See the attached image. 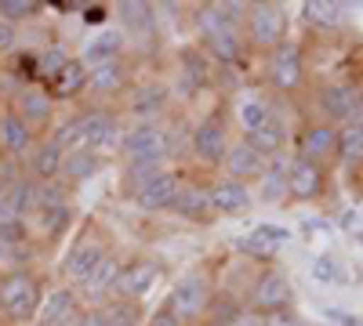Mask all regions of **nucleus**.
Returning a JSON list of instances; mask_svg holds the SVG:
<instances>
[{
  "label": "nucleus",
  "mask_w": 363,
  "mask_h": 326,
  "mask_svg": "<svg viewBox=\"0 0 363 326\" xmlns=\"http://www.w3.org/2000/svg\"><path fill=\"white\" fill-rule=\"evenodd\" d=\"M40 283L33 272L26 269H11L4 279H0V312H8L15 322H26L40 312Z\"/></svg>",
  "instance_id": "1"
},
{
  "label": "nucleus",
  "mask_w": 363,
  "mask_h": 326,
  "mask_svg": "<svg viewBox=\"0 0 363 326\" xmlns=\"http://www.w3.org/2000/svg\"><path fill=\"white\" fill-rule=\"evenodd\" d=\"M120 153L128 156V163H138V160H167L171 156V134L164 124H135L124 131L120 138Z\"/></svg>",
  "instance_id": "2"
},
{
  "label": "nucleus",
  "mask_w": 363,
  "mask_h": 326,
  "mask_svg": "<svg viewBox=\"0 0 363 326\" xmlns=\"http://www.w3.org/2000/svg\"><path fill=\"white\" fill-rule=\"evenodd\" d=\"M269 80L280 95H298L306 83V54L294 40H284L269 58Z\"/></svg>",
  "instance_id": "3"
},
{
  "label": "nucleus",
  "mask_w": 363,
  "mask_h": 326,
  "mask_svg": "<svg viewBox=\"0 0 363 326\" xmlns=\"http://www.w3.org/2000/svg\"><path fill=\"white\" fill-rule=\"evenodd\" d=\"M106 254H109L106 235H99V232H84L80 240L73 243V250L66 254V261H62V276H66V283L80 286V283H84V279L106 261Z\"/></svg>",
  "instance_id": "4"
},
{
  "label": "nucleus",
  "mask_w": 363,
  "mask_h": 326,
  "mask_svg": "<svg viewBox=\"0 0 363 326\" xmlns=\"http://www.w3.org/2000/svg\"><path fill=\"white\" fill-rule=\"evenodd\" d=\"M291 298H294V290H291V279L280 272V269H269L255 279L251 286V312L255 315H277V312H287L291 308Z\"/></svg>",
  "instance_id": "5"
},
{
  "label": "nucleus",
  "mask_w": 363,
  "mask_h": 326,
  "mask_svg": "<svg viewBox=\"0 0 363 326\" xmlns=\"http://www.w3.org/2000/svg\"><path fill=\"white\" fill-rule=\"evenodd\" d=\"M316 102H320L323 120L335 124V127L352 124V120H363V112H359V91H356V87H349V83H338V80L335 83H323Z\"/></svg>",
  "instance_id": "6"
},
{
  "label": "nucleus",
  "mask_w": 363,
  "mask_h": 326,
  "mask_svg": "<svg viewBox=\"0 0 363 326\" xmlns=\"http://www.w3.org/2000/svg\"><path fill=\"white\" fill-rule=\"evenodd\" d=\"M211 305H215V293H211V286H207L203 276L182 279V283L171 290V298H167V308H171L182 322H196Z\"/></svg>",
  "instance_id": "7"
},
{
  "label": "nucleus",
  "mask_w": 363,
  "mask_h": 326,
  "mask_svg": "<svg viewBox=\"0 0 363 326\" xmlns=\"http://www.w3.org/2000/svg\"><path fill=\"white\" fill-rule=\"evenodd\" d=\"M229 149H233L229 145V127L222 124V116H207V120L196 124V131H193V156L200 163L218 167V163H225Z\"/></svg>",
  "instance_id": "8"
},
{
  "label": "nucleus",
  "mask_w": 363,
  "mask_h": 326,
  "mask_svg": "<svg viewBox=\"0 0 363 326\" xmlns=\"http://www.w3.org/2000/svg\"><path fill=\"white\" fill-rule=\"evenodd\" d=\"M157 276H160V261L157 257H138V261L124 264L109 301H138V298H145V293L153 290Z\"/></svg>",
  "instance_id": "9"
},
{
  "label": "nucleus",
  "mask_w": 363,
  "mask_h": 326,
  "mask_svg": "<svg viewBox=\"0 0 363 326\" xmlns=\"http://www.w3.org/2000/svg\"><path fill=\"white\" fill-rule=\"evenodd\" d=\"M244 29H247V40L255 47L277 51L284 44V11L277 4H251Z\"/></svg>",
  "instance_id": "10"
},
{
  "label": "nucleus",
  "mask_w": 363,
  "mask_h": 326,
  "mask_svg": "<svg viewBox=\"0 0 363 326\" xmlns=\"http://www.w3.org/2000/svg\"><path fill=\"white\" fill-rule=\"evenodd\" d=\"M287 189H291V199L313 203V199H320L327 192V174H323L320 163L294 156L291 167H287Z\"/></svg>",
  "instance_id": "11"
},
{
  "label": "nucleus",
  "mask_w": 363,
  "mask_h": 326,
  "mask_svg": "<svg viewBox=\"0 0 363 326\" xmlns=\"http://www.w3.org/2000/svg\"><path fill=\"white\" fill-rule=\"evenodd\" d=\"M178 189H182V174L178 170H160L157 177H149V182L135 192V203L145 214H160V211H171L174 206Z\"/></svg>",
  "instance_id": "12"
},
{
  "label": "nucleus",
  "mask_w": 363,
  "mask_h": 326,
  "mask_svg": "<svg viewBox=\"0 0 363 326\" xmlns=\"http://www.w3.org/2000/svg\"><path fill=\"white\" fill-rule=\"evenodd\" d=\"M298 156L301 160H313L323 167V160H335L338 156V127L335 124H309L306 131L298 134Z\"/></svg>",
  "instance_id": "13"
},
{
  "label": "nucleus",
  "mask_w": 363,
  "mask_h": 326,
  "mask_svg": "<svg viewBox=\"0 0 363 326\" xmlns=\"http://www.w3.org/2000/svg\"><path fill=\"white\" fill-rule=\"evenodd\" d=\"M120 269H124V261H120L116 254H106V261L77 286V290H80V301H87V308L106 305V301L113 298V286H116V279H120Z\"/></svg>",
  "instance_id": "14"
},
{
  "label": "nucleus",
  "mask_w": 363,
  "mask_h": 326,
  "mask_svg": "<svg viewBox=\"0 0 363 326\" xmlns=\"http://www.w3.org/2000/svg\"><path fill=\"white\" fill-rule=\"evenodd\" d=\"M84 141H87V149H109V145H116L120 138V120H116V112L106 109V105H95V109H84Z\"/></svg>",
  "instance_id": "15"
},
{
  "label": "nucleus",
  "mask_w": 363,
  "mask_h": 326,
  "mask_svg": "<svg viewBox=\"0 0 363 326\" xmlns=\"http://www.w3.org/2000/svg\"><path fill=\"white\" fill-rule=\"evenodd\" d=\"M33 145H37V131L29 127L15 109L0 112V153L22 160V156H29V149H33Z\"/></svg>",
  "instance_id": "16"
},
{
  "label": "nucleus",
  "mask_w": 363,
  "mask_h": 326,
  "mask_svg": "<svg viewBox=\"0 0 363 326\" xmlns=\"http://www.w3.org/2000/svg\"><path fill=\"white\" fill-rule=\"evenodd\" d=\"M80 315H84L80 298L69 286L51 290L40 305V326H80Z\"/></svg>",
  "instance_id": "17"
},
{
  "label": "nucleus",
  "mask_w": 363,
  "mask_h": 326,
  "mask_svg": "<svg viewBox=\"0 0 363 326\" xmlns=\"http://www.w3.org/2000/svg\"><path fill=\"white\" fill-rule=\"evenodd\" d=\"M171 211H174L182 221H196V225H203V221L215 218L211 192H207L203 182H182V189H178V196H174V206H171Z\"/></svg>",
  "instance_id": "18"
},
{
  "label": "nucleus",
  "mask_w": 363,
  "mask_h": 326,
  "mask_svg": "<svg viewBox=\"0 0 363 326\" xmlns=\"http://www.w3.org/2000/svg\"><path fill=\"white\" fill-rule=\"evenodd\" d=\"M62 163H66V153L58 149L51 138L37 141L33 149L26 156V174L33 177V182H58L62 177Z\"/></svg>",
  "instance_id": "19"
},
{
  "label": "nucleus",
  "mask_w": 363,
  "mask_h": 326,
  "mask_svg": "<svg viewBox=\"0 0 363 326\" xmlns=\"http://www.w3.org/2000/svg\"><path fill=\"white\" fill-rule=\"evenodd\" d=\"M211 192V206H215V214H247V206H251V189L244 182H233V177H218V182H211L207 185Z\"/></svg>",
  "instance_id": "20"
},
{
  "label": "nucleus",
  "mask_w": 363,
  "mask_h": 326,
  "mask_svg": "<svg viewBox=\"0 0 363 326\" xmlns=\"http://www.w3.org/2000/svg\"><path fill=\"white\" fill-rule=\"evenodd\" d=\"M203 47H207V58L215 62L218 69L229 66V69H244V37L240 29H222L215 37H203Z\"/></svg>",
  "instance_id": "21"
},
{
  "label": "nucleus",
  "mask_w": 363,
  "mask_h": 326,
  "mask_svg": "<svg viewBox=\"0 0 363 326\" xmlns=\"http://www.w3.org/2000/svg\"><path fill=\"white\" fill-rule=\"evenodd\" d=\"M128 66L120 62V58H113V62H102L87 73V91L95 98H116L120 91L128 87Z\"/></svg>",
  "instance_id": "22"
},
{
  "label": "nucleus",
  "mask_w": 363,
  "mask_h": 326,
  "mask_svg": "<svg viewBox=\"0 0 363 326\" xmlns=\"http://www.w3.org/2000/svg\"><path fill=\"white\" fill-rule=\"evenodd\" d=\"M225 170H229L233 182H255V177H262L269 170V160L258 149H251L247 141H240V145H233L229 156H225Z\"/></svg>",
  "instance_id": "23"
},
{
  "label": "nucleus",
  "mask_w": 363,
  "mask_h": 326,
  "mask_svg": "<svg viewBox=\"0 0 363 326\" xmlns=\"http://www.w3.org/2000/svg\"><path fill=\"white\" fill-rule=\"evenodd\" d=\"M51 102H55V98L48 95V87H26V91H18L15 112L37 131V127H48V124H51Z\"/></svg>",
  "instance_id": "24"
},
{
  "label": "nucleus",
  "mask_w": 363,
  "mask_h": 326,
  "mask_svg": "<svg viewBox=\"0 0 363 326\" xmlns=\"http://www.w3.org/2000/svg\"><path fill=\"white\" fill-rule=\"evenodd\" d=\"M120 51H124V33L120 29H102V33H95L87 40L84 54H80V62L87 69H95L102 62H113V58H120Z\"/></svg>",
  "instance_id": "25"
},
{
  "label": "nucleus",
  "mask_w": 363,
  "mask_h": 326,
  "mask_svg": "<svg viewBox=\"0 0 363 326\" xmlns=\"http://www.w3.org/2000/svg\"><path fill=\"white\" fill-rule=\"evenodd\" d=\"M269 120H272V105L265 98L240 95V102H236V124H240V131H244V138H251L255 131H262Z\"/></svg>",
  "instance_id": "26"
},
{
  "label": "nucleus",
  "mask_w": 363,
  "mask_h": 326,
  "mask_svg": "<svg viewBox=\"0 0 363 326\" xmlns=\"http://www.w3.org/2000/svg\"><path fill=\"white\" fill-rule=\"evenodd\" d=\"M182 73H186L189 95H193V91H203V87H211V80H215V62H211L207 54L186 47V51H182Z\"/></svg>",
  "instance_id": "27"
},
{
  "label": "nucleus",
  "mask_w": 363,
  "mask_h": 326,
  "mask_svg": "<svg viewBox=\"0 0 363 326\" xmlns=\"http://www.w3.org/2000/svg\"><path fill=\"white\" fill-rule=\"evenodd\" d=\"M164 105H167V91H164L160 83H142V87H135V91H131V112L142 116V124L153 120V116H160Z\"/></svg>",
  "instance_id": "28"
},
{
  "label": "nucleus",
  "mask_w": 363,
  "mask_h": 326,
  "mask_svg": "<svg viewBox=\"0 0 363 326\" xmlns=\"http://www.w3.org/2000/svg\"><path fill=\"white\" fill-rule=\"evenodd\" d=\"M4 196H8V214L11 218H22L26 221V214H37V182L29 174H22Z\"/></svg>",
  "instance_id": "29"
},
{
  "label": "nucleus",
  "mask_w": 363,
  "mask_h": 326,
  "mask_svg": "<svg viewBox=\"0 0 363 326\" xmlns=\"http://www.w3.org/2000/svg\"><path fill=\"white\" fill-rule=\"evenodd\" d=\"M87 66L80 62V58H73V62L66 66V73L58 76L55 83H48V95L51 98H77L80 91H87Z\"/></svg>",
  "instance_id": "30"
},
{
  "label": "nucleus",
  "mask_w": 363,
  "mask_h": 326,
  "mask_svg": "<svg viewBox=\"0 0 363 326\" xmlns=\"http://www.w3.org/2000/svg\"><path fill=\"white\" fill-rule=\"evenodd\" d=\"M120 18L131 29V37H153L157 33V15L153 4H142V0H131V4H120Z\"/></svg>",
  "instance_id": "31"
},
{
  "label": "nucleus",
  "mask_w": 363,
  "mask_h": 326,
  "mask_svg": "<svg viewBox=\"0 0 363 326\" xmlns=\"http://www.w3.org/2000/svg\"><path fill=\"white\" fill-rule=\"evenodd\" d=\"M338 160L345 167L363 163V120H352V124L338 127Z\"/></svg>",
  "instance_id": "32"
},
{
  "label": "nucleus",
  "mask_w": 363,
  "mask_h": 326,
  "mask_svg": "<svg viewBox=\"0 0 363 326\" xmlns=\"http://www.w3.org/2000/svg\"><path fill=\"white\" fill-rule=\"evenodd\" d=\"M244 141L269 160V156H277V153L284 149V145H287V127H284V120H277V116H272V120H269L262 131H255V134H251V138H244Z\"/></svg>",
  "instance_id": "33"
},
{
  "label": "nucleus",
  "mask_w": 363,
  "mask_h": 326,
  "mask_svg": "<svg viewBox=\"0 0 363 326\" xmlns=\"http://www.w3.org/2000/svg\"><path fill=\"white\" fill-rule=\"evenodd\" d=\"M51 141H55L66 156L87 149V141H84V116L77 112V116H66V120H58L55 131H51Z\"/></svg>",
  "instance_id": "34"
},
{
  "label": "nucleus",
  "mask_w": 363,
  "mask_h": 326,
  "mask_svg": "<svg viewBox=\"0 0 363 326\" xmlns=\"http://www.w3.org/2000/svg\"><path fill=\"white\" fill-rule=\"evenodd\" d=\"M99 167H102V160H99V153L95 149H80V153H69L66 156V163H62V177H66V185L73 182H91V177L99 174Z\"/></svg>",
  "instance_id": "35"
},
{
  "label": "nucleus",
  "mask_w": 363,
  "mask_h": 326,
  "mask_svg": "<svg viewBox=\"0 0 363 326\" xmlns=\"http://www.w3.org/2000/svg\"><path fill=\"white\" fill-rule=\"evenodd\" d=\"M69 62H73L69 51H66V47H58V44H55V47H48V51H40V54H37V80H40L44 87H48V83H55L58 76L66 73V66H69Z\"/></svg>",
  "instance_id": "36"
},
{
  "label": "nucleus",
  "mask_w": 363,
  "mask_h": 326,
  "mask_svg": "<svg viewBox=\"0 0 363 326\" xmlns=\"http://www.w3.org/2000/svg\"><path fill=\"white\" fill-rule=\"evenodd\" d=\"M301 18L313 22L316 29H335L342 22V8L330 4V0H306L301 4Z\"/></svg>",
  "instance_id": "37"
},
{
  "label": "nucleus",
  "mask_w": 363,
  "mask_h": 326,
  "mask_svg": "<svg viewBox=\"0 0 363 326\" xmlns=\"http://www.w3.org/2000/svg\"><path fill=\"white\" fill-rule=\"evenodd\" d=\"M287 167L284 163H269V170L262 174V199L265 203H277V199L291 196V189H287Z\"/></svg>",
  "instance_id": "38"
},
{
  "label": "nucleus",
  "mask_w": 363,
  "mask_h": 326,
  "mask_svg": "<svg viewBox=\"0 0 363 326\" xmlns=\"http://www.w3.org/2000/svg\"><path fill=\"white\" fill-rule=\"evenodd\" d=\"M106 322L109 326H138L142 322V312H138V301H106L99 305Z\"/></svg>",
  "instance_id": "39"
},
{
  "label": "nucleus",
  "mask_w": 363,
  "mask_h": 326,
  "mask_svg": "<svg viewBox=\"0 0 363 326\" xmlns=\"http://www.w3.org/2000/svg\"><path fill=\"white\" fill-rule=\"evenodd\" d=\"M164 163H167V160H138V163H128V174H124V177H128V189H131V196H135V192L149 182V177H157L160 170H167Z\"/></svg>",
  "instance_id": "40"
},
{
  "label": "nucleus",
  "mask_w": 363,
  "mask_h": 326,
  "mask_svg": "<svg viewBox=\"0 0 363 326\" xmlns=\"http://www.w3.org/2000/svg\"><path fill=\"white\" fill-rule=\"evenodd\" d=\"M40 0H0V18L4 22H26V18H37L40 15Z\"/></svg>",
  "instance_id": "41"
},
{
  "label": "nucleus",
  "mask_w": 363,
  "mask_h": 326,
  "mask_svg": "<svg viewBox=\"0 0 363 326\" xmlns=\"http://www.w3.org/2000/svg\"><path fill=\"white\" fill-rule=\"evenodd\" d=\"M26 240H29V228H26L22 218H4L0 221V250L15 254V247H26Z\"/></svg>",
  "instance_id": "42"
},
{
  "label": "nucleus",
  "mask_w": 363,
  "mask_h": 326,
  "mask_svg": "<svg viewBox=\"0 0 363 326\" xmlns=\"http://www.w3.org/2000/svg\"><path fill=\"white\" fill-rule=\"evenodd\" d=\"M37 218H40V232L44 235H62L66 225L73 221V206L69 203L66 206H51V211H40Z\"/></svg>",
  "instance_id": "43"
},
{
  "label": "nucleus",
  "mask_w": 363,
  "mask_h": 326,
  "mask_svg": "<svg viewBox=\"0 0 363 326\" xmlns=\"http://www.w3.org/2000/svg\"><path fill=\"white\" fill-rule=\"evenodd\" d=\"M236 250H240V254H247V257H258V261H272V257H277V250H272L265 240H258L255 232L244 235V240H236Z\"/></svg>",
  "instance_id": "44"
},
{
  "label": "nucleus",
  "mask_w": 363,
  "mask_h": 326,
  "mask_svg": "<svg viewBox=\"0 0 363 326\" xmlns=\"http://www.w3.org/2000/svg\"><path fill=\"white\" fill-rule=\"evenodd\" d=\"M255 235H258V240H265L272 250H280V247L291 240V232H287V228H280V225H258V228H255Z\"/></svg>",
  "instance_id": "45"
},
{
  "label": "nucleus",
  "mask_w": 363,
  "mask_h": 326,
  "mask_svg": "<svg viewBox=\"0 0 363 326\" xmlns=\"http://www.w3.org/2000/svg\"><path fill=\"white\" fill-rule=\"evenodd\" d=\"M313 276H316L320 283H335V276H338L335 261H330V257H316V269H313Z\"/></svg>",
  "instance_id": "46"
},
{
  "label": "nucleus",
  "mask_w": 363,
  "mask_h": 326,
  "mask_svg": "<svg viewBox=\"0 0 363 326\" xmlns=\"http://www.w3.org/2000/svg\"><path fill=\"white\" fill-rule=\"evenodd\" d=\"M15 40H18L15 22H4V18H0V51H15Z\"/></svg>",
  "instance_id": "47"
},
{
  "label": "nucleus",
  "mask_w": 363,
  "mask_h": 326,
  "mask_svg": "<svg viewBox=\"0 0 363 326\" xmlns=\"http://www.w3.org/2000/svg\"><path fill=\"white\" fill-rule=\"evenodd\" d=\"M149 326H186V322H182V319H178V315H174V312L164 305L160 312H153V315H149Z\"/></svg>",
  "instance_id": "48"
},
{
  "label": "nucleus",
  "mask_w": 363,
  "mask_h": 326,
  "mask_svg": "<svg viewBox=\"0 0 363 326\" xmlns=\"http://www.w3.org/2000/svg\"><path fill=\"white\" fill-rule=\"evenodd\" d=\"M265 326H306V322L287 308V312H277V315H265Z\"/></svg>",
  "instance_id": "49"
},
{
  "label": "nucleus",
  "mask_w": 363,
  "mask_h": 326,
  "mask_svg": "<svg viewBox=\"0 0 363 326\" xmlns=\"http://www.w3.org/2000/svg\"><path fill=\"white\" fill-rule=\"evenodd\" d=\"M80 326H109V322H106L102 308H84V315H80Z\"/></svg>",
  "instance_id": "50"
},
{
  "label": "nucleus",
  "mask_w": 363,
  "mask_h": 326,
  "mask_svg": "<svg viewBox=\"0 0 363 326\" xmlns=\"http://www.w3.org/2000/svg\"><path fill=\"white\" fill-rule=\"evenodd\" d=\"M327 319H330V322H342V326H363L356 315H349V312H342V308H327Z\"/></svg>",
  "instance_id": "51"
},
{
  "label": "nucleus",
  "mask_w": 363,
  "mask_h": 326,
  "mask_svg": "<svg viewBox=\"0 0 363 326\" xmlns=\"http://www.w3.org/2000/svg\"><path fill=\"white\" fill-rule=\"evenodd\" d=\"M233 326H265V319L255 315V312H240V319H236Z\"/></svg>",
  "instance_id": "52"
},
{
  "label": "nucleus",
  "mask_w": 363,
  "mask_h": 326,
  "mask_svg": "<svg viewBox=\"0 0 363 326\" xmlns=\"http://www.w3.org/2000/svg\"><path fill=\"white\" fill-rule=\"evenodd\" d=\"M84 18H87V22H102V18H106V8H91Z\"/></svg>",
  "instance_id": "53"
},
{
  "label": "nucleus",
  "mask_w": 363,
  "mask_h": 326,
  "mask_svg": "<svg viewBox=\"0 0 363 326\" xmlns=\"http://www.w3.org/2000/svg\"><path fill=\"white\" fill-rule=\"evenodd\" d=\"M4 218H11V214H8V196L0 192V221H4Z\"/></svg>",
  "instance_id": "54"
},
{
  "label": "nucleus",
  "mask_w": 363,
  "mask_h": 326,
  "mask_svg": "<svg viewBox=\"0 0 363 326\" xmlns=\"http://www.w3.org/2000/svg\"><path fill=\"white\" fill-rule=\"evenodd\" d=\"M356 91H359V112H363V87H356Z\"/></svg>",
  "instance_id": "55"
},
{
  "label": "nucleus",
  "mask_w": 363,
  "mask_h": 326,
  "mask_svg": "<svg viewBox=\"0 0 363 326\" xmlns=\"http://www.w3.org/2000/svg\"><path fill=\"white\" fill-rule=\"evenodd\" d=\"M359 177H363V163H359Z\"/></svg>",
  "instance_id": "56"
}]
</instances>
